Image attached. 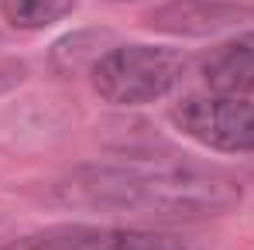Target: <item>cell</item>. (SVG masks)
<instances>
[{"label": "cell", "mask_w": 254, "mask_h": 250, "mask_svg": "<svg viewBox=\"0 0 254 250\" xmlns=\"http://www.w3.org/2000/svg\"><path fill=\"white\" fill-rule=\"evenodd\" d=\"M230 14L220 10V7H203V3H175L165 7L158 14H151V28H165V31H192V35H203L213 31L220 24H227Z\"/></svg>", "instance_id": "6"}, {"label": "cell", "mask_w": 254, "mask_h": 250, "mask_svg": "<svg viewBox=\"0 0 254 250\" xmlns=\"http://www.w3.org/2000/svg\"><path fill=\"white\" fill-rule=\"evenodd\" d=\"M72 199L93 209H114L144 219H206L241 202V182L199 161L127 158L89 165L69 185Z\"/></svg>", "instance_id": "1"}, {"label": "cell", "mask_w": 254, "mask_h": 250, "mask_svg": "<svg viewBox=\"0 0 254 250\" xmlns=\"http://www.w3.org/2000/svg\"><path fill=\"white\" fill-rule=\"evenodd\" d=\"M169 117L175 130L210 151L254 154V103L241 96H186L172 106Z\"/></svg>", "instance_id": "3"}, {"label": "cell", "mask_w": 254, "mask_h": 250, "mask_svg": "<svg viewBox=\"0 0 254 250\" xmlns=\"http://www.w3.org/2000/svg\"><path fill=\"white\" fill-rule=\"evenodd\" d=\"M186 72V58L172 48L155 45H121L96 58L93 86L107 103L141 106L169 96Z\"/></svg>", "instance_id": "2"}, {"label": "cell", "mask_w": 254, "mask_h": 250, "mask_svg": "<svg viewBox=\"0 0 254 250\" xmlns=\"http://www.w3.org/2000/svg\"><path fill=\"white\" fill-rule=\"evenodd\" d=\"M72 7H76V0H0L3 17L24 31H38V28L62 21Z\"/></svg>", "instance_id": "7"}, {"label": "cell", "mask_w": 254, "mask_h": 250, "mask_svg": "<svg viewBox=\"0 0 254 250\" xmlns=\"http://www.w3.org/2000/svg\"><path fill=\"white\" fill-rule=\"evenodd\" d=\"M3 250H107V230L96 226H48L42 233H28Z\"/></svg>", "instance_id": "5"}, {"label": "cell", "mask_w": 254, "mask_h": 250, "mask_svg": "<svg viewBox=\"0 0 254 250\" xmlns=\"http://www.w3.org/2000/svg\"><path fill=\"white\" fill-rule=\"evenodd\" d=\"M107 250H196L192 244L169 237V233H148V230H107Z\"/></svg>", "instance_id": "8"}, {"label": "cell", "mask_w": 254, "mask_h": 250, "mask_svg": "<svg viewBox=\"0 0 254 250\" xmlns=\"http://www.w3.org/2000/svg\"><path fill=\"white\" fill-rule=\"evenodd\" d=\"M199 72L220 96L254 93V35H237L210 48L199 62Z\"/></svg>", "instance_id": "4"}]
</instances>
